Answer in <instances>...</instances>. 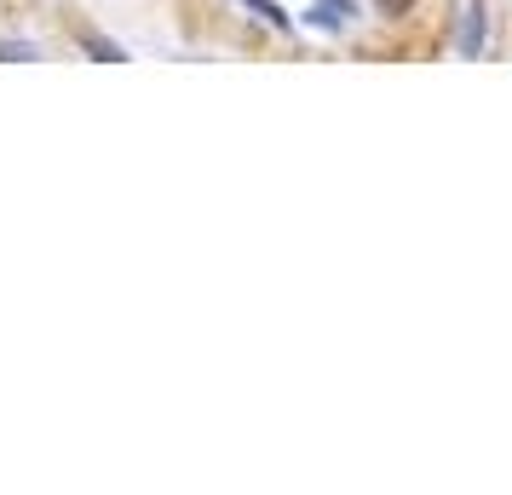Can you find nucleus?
Instances as JSON below:
<instances>
[{
  "instance_id": "obj_1",
  "label": "nucleus",
  "mask_w": 512,
  "mask_h": 495,
  "mask_svg": "<svg viewBox=\"0 0 512 495\" xmlns=\"http://www.w3.org/2000/svg\"><path fill=\"white\" fill-rule=\"evenodd\" d=\"M484 35H489L484 0H466V18H461V58H478V52H484Z\"/></svg>"
},
{
  "instance_id": "obj_5",
  "label": "nucleus",
  "mask_w": 512,
  "mask_h": 495,
  "mask_svg": "<svg viewBox=\"0 0 512 495\" xmlns=\"http://www.w3.org/2000/svg\"><path fill=\"white\" fill-rule=\"evenodd\" d=\"M409 6H415V0H380V12H386V18H397V12H409Z\"/></svg>"
},
{
  "instance_id": "obj_2",
  "label": "nucleus",
  "mask_w": 512,
  "mask_h": 495,
  "mask_svg": "<svg viewBox=\"0 0 512 495\" xmlns=\"http://www.w3.org/2000/svg\"><path fill=\"white\" fill-rule=\"evenodd\" d=\"M305 24L311 29H346L351 24V0H317V6L305 12Z\"/></svg>"
},
{
  "instance_id": "obj_3",
  "label": "nucleus",
  "mask_w": 512,
  "mask_h": 495,
  "mask_svg": "<svg viewBox=\"0 0 512 495\" xmlns=\"http://www.w3.org/2000/svg\"><path fill=\"white\" fill-rule=\"evenodd\" d=\"M0 58H12V64H29V58H35V47H29V41H0Z\"/></svg>"
},
{
  "instance_id": "obj_4",
  "label": "nucleus",
  "mask_w": 512,
  "mask_h": 495,
  "mask_svg": "<svg viewBox=\"0 0 512 495\" xmlns=\"http://www.w3.org/2000/svg\"><path fill=\"white\" fill-rule=\"evenodd\" d=\"M242 6H254V12H259V18H265V24H288V18H282V6H271V0H242Z\"/></svg>"
}]
</instances>
